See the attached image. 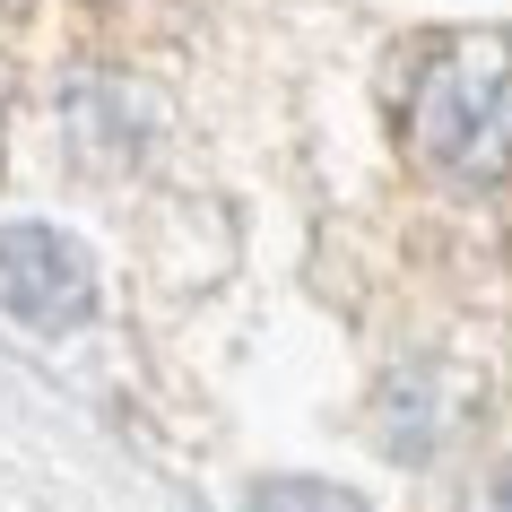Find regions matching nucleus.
I'll list each match as a JSON object with an SVG mask.
<instances>
[{"instance_id":"1","label":"nucleus","mask_w":512,"mask_h":512,"mask_svg":"<svg viewBox=\"0 0 512 512\" xmlns=\"http://www.w3.org/2000/svg\"><path fill=\"white\" fill-rule=\"evenodd\" d=\"M408 148L443 183H512V35H452L408 87Z\"/></svg>"},{"instance_id":"2","label":"nucleus","mask_w":512,"mask_h":512,"mask_svg":"<svg viewBox=\"0 0 512 512\" xmlns=\"http://www.w3.org/2000/svg\"><path fill=\"white\" fill-rule=\"evenodd\" d=\"M0 313L27 330H79L96 313V261L61 226H0Z\"/></svg>"},{"instance_id":"3","label":"nucleus","mask_w":512,"mask_h":512,"mask_svg":"<svg viewBox=\"0 0 512 512\" xmlns=\"http://www.w3.org/2000/svg\"><path fill=\"white\" fill-rule=\"evenodd\" d=\"M61 122H70V148L87 165H131L148 148V131H157V105L131 79H79L61 96Z\"/></svg>"},{"instance_id":"4","label":"nucleus","mask_w":512,"mask_h":512,"mask_svg":"<svg viewBox=\"0 0 512 512\" xmlns=\"http://www.w3.org/2000/svg\"><path fill=\"white\" fill-rule=\"evenodd\" d=\"M460 426V382L443 365H408L391 391H382V452L391 460H434Z\"/></svg>"},{"instance_id":"5","label":"nucleus","mask_w":512,"mask_h":512,"mask_svg":"<svg viewBox=\"0 0 512 512\" xmlns=\"http://www.w3.org/2000/svg\"><path fill=\"white\" fill-rule=\"evenodd\" d=\"M252 512H374V504L356 486H330V478H261Z\"/></svg>"},{"instance_id":"6","label":"nucleus","mask_w":512,"mask_h":512,"mask_svg":"<svg viewBox=\"0 0 512 512\" xmlns=\"http://www.w3.org/2000/svg\"><path fill=\"white\" fill-rule=\"evenodd\" d=\"M486 512H512V469H495V486H486Z\"/></svg>"}]
</instances>
